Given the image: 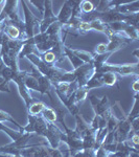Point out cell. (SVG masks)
<instances>
[{
    "instance_id": "obj_1",
    "label": "cell",
    "mask_w": 139,
    "mask_h": 157,
    "mask_svg": "<svg viewBox=\"0 0 139 157\" xmlns=\"http://www.w3.org/2000/svg\"><path fill=\"white\" fill-rule=\"evenodd\" d=\"M43 108H44V105L41 103H36L34 104V105L30 107L29 111L32 114H38L39 112H41V111L43 110Z\"/></svg>"
},
{
    "instance_id": "obj_2",
    "label": "cell",
    "mask_w": 139,
    "mask_h": 157,
    "mask_svg": "<svg viewBox=\"0 0 139 157\" xmlns=\"http://www.w3.org/2000/svg\"><path fill=\"white\" fill-rule=\"evenodd\" d=\"M44 116L50 121H54L55 118H57V115H55L54 111L51 110V109H45V110H44Z\"/></svg>"
},
{
    "instance_id": "obj_3",
    "label": "cell",
    "mask_w": 139,
    "mask_h": 157,
    "mask_svg": "<svg viewBox=\"0 0 139 157\" xmlns=\"http://www.w3.org/2000/svg\"><path fill=\"white\" fill-rule=\"evenodd\" d=\"M9 34L11 35L12 37L16 38V37H18V36H19V30L17 29L16 27L12 26V27H9Z\"/></svg>"
},
{
    "instance_id": "obj_4",
    "label": "cell",
    "mask_w": 139,
    "mask_h": 157,
    "mask_svg": "<svg viewBox=\"0 0 139 157\" xmlns=\"http://www.w3.org/2000/svg\"><path fill=\"white\" fill-rule=\"evenodd\" d=\"M93 9V6L91 2H84V4H83V10H84L85 12H90L91 10Z\"/></svg>"
},
{
    "instance_id": "obj_5",
    "label": "cell",
    "mask_w": 139,
    "mask_h": 157,
    "mask_svg": "<svg viewBox=\"0 0 139 157\" xmlns=\"http://www.w3.org/2000/svg\"><path fill=\"white\" fill-rule=\"evenodd\" d=\"M54 54H47L45 56V60H46L47 62H51V61H54Z\"/></svg>"
},
{
    "instance_id": "obj_6",
    "label": "cell",
    "mask_w": 139,
    "mask_h": 157,
    "mask_svg": "<svg viewBox=\"0 0 139 157\" xmlns=\"http://www.w3.org/2000/svg\"><path fill=\"white\" fill-rule=\"evenodd\" d=\"M97 52H100V54H102V52H103L106 50V45L105 44H100L97 46Z\"/></svg>"
},
{
    "instance_id": "obj_7",
    "label": "cell",
    "mask_w": 139,
    "mask_h": 157,
    "mask_svg": "<svg viewBox=\"0 0 139 157\" xmlns=\"http://www.w3.org/2000/svg\"><path fill=\"white\" fill-rule=\"evenodd\" d=\"M81 29H85V30H89L90 29V25L88 23H83L82 25H81Z\"/></svg>"
},
{
    "instance_id": "obj_8",
    "label": "cell",
    "mask_w": 139,
    "mask_h": 157,
    "mask_svg": "<svg viewBox=\"0 0 139 157\" xmlns=\"http://www.w3.org/2000/svg\"><path fill=\"white\" fill-rule=\"evenodd\" d=\"M60 87H61V90L66 91V90L68 89V84H61V85H60Z\"/></svg>"
},
{
    "instance_id": "obj_9",
    "label": "cell",
    "mask_w": 139,
    "mask_h": 157,
    "mask_svg": "<svg viewBox=\"0 0 139 157\" xmlns=\"http://www.w3.org/2000/svg\"><path fill=\"white\" fill-rule=\"evenodd\" d=\"M133 143L135 144V145H137V144H138V136L137 135L133 136Z\"/></svg>"
},
{
    "instance_id": "obj_10",
    "label": "cell",
    "mask_w": 139,
    "mask_h": 157,
    "mask_svg": "<svg viewBox=\"0 0 139 157\" xmlns=\"http://www.w3.org/2000/svg\"><path fill=\"white\" fill-rule=\"evenodd\" d=\"M133 87H134V90H135V91H137V90H138V82H136L135 84H134Z\"/></svg>"
}]
</instances>
